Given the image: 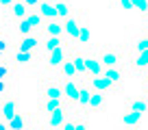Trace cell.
Wrapping results in <instances>:
<instances>
[{
  "label": "cell",
  "instance_id": "cell-1",
  "mask_svg": "<svg viewBox=\"0 0 148 130\" xmlns=\"http://www.w3.org/2000/svg\"><path fill=\"white\" fill-rule=\"evenodd\" d=\"M68 54H70V41L65 39L59 48L46 52V59H44V70H46L48 74H57V72H59V67H61V63L68 59Z\"/></svg>",
  "mask_w": 148,
  "mask_h": 130
},
{
  "label": "cell",
  "instance_id": "cell-2",
  "mask_svg": "<svg viewBox=\"0 0 148 130\" xmlns=\"http://www.w3.org/2000/svg\"><path fill=\"white\" fill-rule=\"evenodd\" d=\"M98 56H100V63L105 67H122L124 63V52L116 46H105V48H98Z\"/></svg>",
  "mask_w": 148,
  "mask_h": 130
},
{
  "label": "cell",
  "instance_id": "cell-3",
  "mask_svg": "<svg viewBox=\"0 0 148 130\" xmlns=\"http://www.w3.org/2000/svg\"><path fill=\"white\" fill-rule=\"evenodd\" d=\"M61 24H63V37L68 39V41H76L79 30H81V26H83L81 13H70L68 18L61 20Z\"/></svg>",
  "mask_w": 148,
  "mask_h": 130
},
{
  "label": "cell",
  "instance_id": "cell-4",
  "mask_svg": "<svg viewBox=\"0 0 148 130\" xmlns=\"http://www.w3.org/2000/svg\"><path fill=\"white\" fill-rule=\"evenodd\" d=\"M70 113H72L70 106H59V108H55V111H48L46 115H44V117H46V119H44V126L50 128V130H59L61 124L68 119Z\"/></svg>",
  "mask_w": 148,
  "mask_h": 130
},
{
  "label": "cell",
  "instance_id": "cell-5",
  "mask_svg": "<svg viewBox=\"0 0 148 130\" xmlns=\"http://www.w3.org/2000/svg\"><path fill=\"white\" fill-rule=\"evenodd\" d=\"M85 83H87V87L92 89V91H102V93H120V89L116 87V85L111 83L107 76H87L85 78Z\"/></svg>",
  "mask_w": 148,
  "mask_h": 130
},
{
  "label": "cell",
  "instance_id": "cell-6",
  "mask_svg": "<svg viewBox=\"0 0 148 130\" xmlns=\"http://www.w3.org/2000/svg\"><path fill=\"white\" fill-rule=\"evenodd\" d=\"M105 72V65L100 63V56L98 52H85V78L87 76H100Z\"/></svg>",
  "mask_w": 148,
  "mask_h": 130
},
{
  "label": "cell",
  "instance_id": "cell-7",
  "mask_svg": "<svg viewBox=\"0 0 148 130\" xmlns=\"http://www.w3.org/2000/svg\"><path fill=\"white\" fill-rule=\"evenodd\" d=\"M7 61L11 65H15V67H28V65H33V61H37V50H28V52L15 50Z\"/></svg>",
  "mask_w": 148,
  "mask_h": 130
},
{
  "label": "cell",
  "instance_id": "cell-8",
  "mask_svg": "<svg viewBox=\"0 0 148 130\" xmlns=\"http://www.w3.org/2000/svg\"><path fill=\"white\" fill-rule=\"evenodd\" d=\"M129 67L133 72H144L148 67V50H139V52H129Z\"/></svg>",
  "mask_w": 148,
  "mask_h": 130
},
{
  "label": "cell",
  "instance_id": "cell-9",
  "mask_svg": "<svg viewBox=\"0 0 148 130\" xmlns=\"http://www.w3.org/2000/svg\"><path fill=\"white\" fill-rule=\"evenodd\" d=\"M42 98H63V91H61V80L59 78H48L42 83Z\"/></svg>",
  "mask_w": 148,
  "mask_h": 130
},
{
  "label": "cell",
  "instance_id": "cell-10",
  "mask_svg": "<svg viewBox=\"0 0 148 130\" xmlns=\"http://www.w3.org/2000/svg\"><path fill=\"white\" fill-rule=\"evenodd\" d=\"M39 41H42V35L39 32H31V35H24V37H20V43L15 46V50H39Z\"/></svg>",
  "mask_w": 148,
  "mask_h": 130
},
{
  "label": "cell",
  "instance_id": "cell-11",
  "mask_svg": "<svg viewBox=\"0 0 148 130\" xmlns=\"http://www.w3.org/2000/svg\"><path fill=\"white\" fill-rule=\"evenodd\" d=\"M105 106H107L105 93H102V91H92V89H89L87 111H92V113H100V111H105Z\"/></svg>",
  "mask_w": 148,
  "mask_h": 130
},
{
  "label": "cell",
  "instance_id": "cell-12",
  "mask_svg": "<svg viewBox=\"0 0 148 130\" xmlns=\"http://www.w3.org/2000/svg\"><path fill=\"white\" fill-rule=\"evenodd\" d=\"M70 59H72L74 67H76V76L85 78V52L81 48H72L70 46Z\"/></svg>",
  "mask_w": 148,
  "mask_h": 130
},
{
  "label": "cell",
  "instance_id": "cell-13",
  "mask_svg": "<svg viewBox=\"0 0 148 130\" xmlns=\"http://www.w3.org/2000/svg\"><path fill=\"white\" fill-rule=\"evenodd\" d=\"M59 106H70L63 98H42V102L37 106V111H42V115H46L48 111H55Z\"/></svg>",
  "mask_w": 148,
  "mask_h": 130
},
{
  "label": "cell",
  "instance_id": "cell-14",
  "mask_svg": "<svg viewBox=\"0 0 148 130\" xmlns=\"http://www.w3.org/2000/svg\"><path fill=\"white\" fill-rule=\"evenodd\" d=\"M7 11H9V18L13 20V22H18V20H22V18H26L28 15V7L24 5L22 0H15V2H11L9 7H7Z\"/></svg>",
  "mask_w": 148,
  "mask_h": 130
},
{
  "label": "cell",
  "instance_id": "cell-15",
  "mask_svg": "<svg viewBox=\"0 0 148 130\" xmlns=\"http://www.w3.org/2000/svg\"><path fill=\"white\" fill-rule=\"evenodd\" d=\"M5 124H7V128H11V130H24V128L31 126V117H28L26 113H20L18 111L9 121H5Z\"/></svg>",
  "mask_w": 148,
  "mask_h": 130
},
{
  "label": "cell",
  "instance_id": "cell-16",
  "mask_svg": "<svg viewBox=\"0 0 148 130\" xmlns=\"http://www.w3.org/2000/svg\"><path fill=\"white\" fill-rule=\"evenodd\" d=\"M102 76H107V78L122 91V87H124V72H122V67H105Z\"/></svg>",
  "mask_w": 148,
  "mask_h": 130
},
{
  "label": "cell",
  "instance_id": "cell-17",
  "mask_svg": "<svg viewBox=\"0 0 148 130\" xmlns=\"http://www.w3.org/2000/svg\"><path fill=\"white\" fill-rule=\"evenodd\" d=\"M126 108L131 111H137V113H148V95H139V98H129L126 100Z\"/></svg>",
  "mask_w": 148,
  "mask_h": 130
},
{
  "label": "cell",
  "instance_id": "cell-18",
  "mask_svg": "<svg viewBox=\"0 0 148 130\" xmlns=\"http://www.w3.org/2000/svg\"><path fill=\"white\" fill-rule=\"evenodd\" d=\"M0 115H2V119L5 121H9L11 117L15 115V113H18V100H15V98H7L5 102H2V106H0Z\"/></svg>",
  "mask_w": 148,
  "mask_h": 130
},
{
  "label": "cell",
  "instance_id": "cell-19",
  "mask_svg": "<svg viewBox=\"0 0 148 130\" xmlns=\"http://www.w3.org/2000/svg\"><path fill=\"white\" fill-rule=\"evenodd\" d=\"M120 121H122L124 126H131V128H135V126H139V124H142V113L126 108V111L120 115Z\"/></svg>",
  "mask_w": 148,
  "mask_h": 130
},
{
  "label": "cell",
  "instance_id": "cell-20",
  "mask_svg": "<svg viewBox=\"0 0 148 130\" xmlns=\"http://www.w3.org/2000/svg\"><path fill=\"white\" fill-rule=\"evenodd\" d=\"M52 7H55L57 20H63V18H68V15L72 13V2H70V0H55Z\"/></svg>",
  "mask_w": 148,
  "mask_h": 130
},
{
  "label": "cell",
  "instance_id": "cell-21",
  "mask_svg": "<svg viewBox=\"0 0 148 130\" xmlns=\"http://www.w3.org/2000/svg\"><path fill=\"white\" fill-rule=\"evenodd\" d=\"M35 11L42 15V20H52V18H57V15H55V7H52V0H39V5H37Z\"/></svg>",
  "mask_w": 148,
  "mask_h": 130
},
{
  "label": "cell",
  "instance_id": "cell-22",
  "mask_svg": "<svg viewBox=\"0 0 148 130\" xmlns=\"http://www.w3.org/2000/svg\"><path fill=\"white\" fill-rule=\"evenodd\" d=\"M63 41H65V37H57V35H52V37H46L44 41H39V50L46 54V52H50V50H55V48H59Z\"/></svg>",
  "mask_w": 148,
  "mask_h": 130
},
{
  "label": "cell",
  "instance_id": "cell-23",
  "mask_svg": "<svg viewBox=\"0 0 148 130\" xmlns=\"http://www.w3.org/2000/svg\"><path fill=\"white\" fill-rule=\"evenodd\" d=\"M57 74H59L61 78H79V76H76V67H74L70 54H68V59L61 63V67H59V72H57Z\"/></svg>",
  "mask_w": 148,
  "mask_h": 130
},
{
  "label": "cell",
  "instance_id": "cell-24",
  "mask_svg": "<svg viewBox=\"0 0 148 130\" xmlns=\"http://www.w3.org/2000/svg\"><path fill=\"white\" fill-rule=\"evenodd\" d=\"M131 52H139V50H148V30H142L137 37L131 41Z\"/></svg>",
  "mask_w": 148,
  "mask_h": 130
},
{
  "label": "cell",
  "instance_id": "cell-25",
  "mask_svg": "<svg viewBox=\"0 0 148 130\" xmlns=\"http://www.w3.org/2000/svg\"><path fill=\"white\" fill-rule=\"evenodd\" d=\"M131 2H133V9L142 18H148V0H131Z\"/></svg>",
  "mask_w": 148,
  "mask_h": 130
},
{
  "label": "cell",
  "instance_id": "cell-26",
  "mask_svg": "<svg viewBox=\"0 0 148 130\" xmlns=\"http://www.w3.org/2000/svg\"><path fill=\"white\" fill-rule=\"evenodd\" d=\"M11 48H13V43H11L9 35L0 30V52H2V54H9V50H11Z\"/></svg>",
  "mask_w": 148,
  "mask_h": 130
},
{
  "label": "cell",
  "instance_id": "cell-27",
  "mask_svg": "<svg viewBox=\"0 0 148 130\" xmlns=\"http://www.w3.org/2000/svg\"><path fill=\"white\" fill-rule=\"evenodd\" d=\"M76 43H79V46H87V43H89V28L87 26H81L79 37H76Z\"/></svg>",
  "mask_w": 148,
  "mask_h": 130
},
{
  "label": "cell",
  "instance_id": "cell-28",
  "mask_svg": "<svg viewBox=\"0 0 148 130\" xmlns=\"http://www.w3.org/2000/svg\"><path fill=\"white\" fill-rule=\"evenodd\" d=\"M9 74H11V63L9 61H2V63H0V80L9 78Z\"/></svg>",
  "mask_w": 148,
  "mask_h": 130
},
{
  "label": "cell",
  "instance_id": "cell-29",
  "mask_svg": "<svg viewBox=\"0 0 148 130\" xmlns=\"http://www.w3.org/2000/svg\"><path fill=\"white\" fill-rule=\"evenodd\" d=\"M116 5L120 7V9H124V11H131V9H133V2H131V0H116Z\"/></svg>",
  "mask_w": 148,
  "mask_h": 130
},
{
  "label": "cell",
  "instance_id": "cell-30",
  "mask_svg": "<svg viewBox=\"0 0 148 130\" xmlns=\"http://www.w3.org/2000/svg\"><path fill=\"white\" fill-rule=\"evenodd\" d=\"M139 74H142V89L148 93V67H146L144 72H139Z\"/></svg>",
  "mask_w": 148,
  "mask_h": 130
},
{
  "label": "cell",
  "instance_id": "cell-31",
  "mask_svg": "<svg viewBox=\"0 0 148 130\" xmlns=\"http://www.w3.org/2000/svg\"><path fill=\"white\" fill-rule=\"evenodd\" d=\"M7 91H9V83H7V78H5V80H0V95H5Z\"/></svg>",
  "mask_w": 148,
  "mask_h": 130
},
{
  "label": "cell",
  "instance_id": "cell-32",
  "mask_svg": "<svg viewBox=\"0 0 148 130\" xmlns=\"http://www.w3.org/2000/svg\"><path fill=\"white\" fill-rule=\"evenodd\" d=\"M22 2H24V5H26L28 7V9H37V5H39V0H22Z\"/></svg>",
  "mask_w": 148,
  "mask_h": 130
},
{
  "label": "cell",
  "instance_id": "cell-33",
  "mask_svg": "<svg viewBox=\"0 0 148 130\" xmlns=\"http://www.w3.org/2000/svg\"><path fill=\"white\" fill-rule=\"evenodd\" d=\"M11 2H15V0H0V9H7Z\"/></svg>",
  "mask_w": 148,
  "mask_h": 130
},
{
  "label": "cell",
  "instance_id": "cell-34",
  "mask_svg": "<svg viewBox=\"0 0 148 130\" xmlns=\"http://www.w3.org/2000/svg\"><path fill=\"white\" fill-rule=\"evenodd\" d=\"M2 61H7V54H2V52H0V63H2Z\"/></svg>",
  "mask_w": 148,
  "mask_h": 130
},
{
  "label": "cell",
  "instance_id": "cell-35",
  "mask_svg": "<svg viewBox=\"0 0 148 130\" xmlns=\"http://www.w3.org/2000/svg\"><path fill=\"white\" fill-rule=\"evenodd\" d=\"M7 128V124H5V121H0V130H5Z\"/></svg>",
  "mask_w": 148,
  "mask_h": 130
},
{
  "label": "cell",
  "instance_id": "cell-36",
  "mask_svg": "<svg viewBox=\"0 0 148 130\" xmlns=\"http://www.w3.org/2000/svg\"><path fill=\"white\" fill-rule=\"evenodd\" d=\"M0 106H2V100H0Z\"/></svg>",
  "mask_w": 148,
  "mask_h": 130
}]
</instances>
